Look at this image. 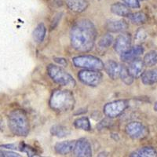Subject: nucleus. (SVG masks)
Wrapping results in <instances>:
<instances>
[{"label":"nucleus","mask_w":157,"mask_h":157,"mask_svg":"<svg viewBox=\"0 0 157 157\" xmlns=\"http://www.w3.org/2000/svg\"><path fill=\"white\" fill-rule=\"evenodd\" d=\"M130 156L133 157H156L157 151L154 147L145 146L131 152Z\"/></svg>","instance_id":"obj_18"},{"label":"nucleus","mask_w":157,"mask_h":157,"mask_svg":"<svg viewBox=\"0 0 157 157\" xmlns=\"http://www.w3.org/2000/svg\"><path fill=\"white\" fill-rule=\"evenodd\" d=\"M0 147H2V148H8V149H16L17 146L13 144H7V145H0Z\"/></svg>","instance_id":"obj_31"},{"label":"nucleus","mask_w":157,"mask_h":157,"mask_svg":"<svg viewBox=\"0 0 157 157\" xmlns=\"http://www.w3.org/2000/svg\"><path fill=\"white\" fill-rule=\"evenodd\" d=\"M142 1H144V0H142Z\"/></svg>","instance_id":"obj_33"},{"label":"nucleus","mask_w":157,"mask_h":157,"mask_svg":"<svg viewBox=\"0 0 157 157\" xmlns=\"http://www.w3.org/2000/svg\"><path fill=\"white\" fill-rule=\"evenodd\" d=\"M154 109L157 112V102L155 104V105H154Z\"/></svg>","instance_id":"obj_32"},{"label":"nucleus","mask_w":157,"mask_h":157,"mask_svg":"<svg viewBox=\"0 0 157 157\" xmlns=\"http://www.w3.org/2000/svg\"><path fill=\"white\" fill-rule=\"evenodd\" d=\"M54 60L56 63H57V64L61 65V66H66L67 64H68L66 60L64 58H62V57H54Z\"/></svg>","instance_id":"obj_30"},{"label":"nucleus","mask_w":157,"mask_h":157,"mask_svg":"<svg viewBox=\"0 0 157 157\" xmlns=\"http://www.w3.org/2000/svg\"><path fill=\"white\" fill-rule=\"evenodd\" d=\"M21 155L13 152L0 150V157H20Z\"/></svg>","instance_id":"obj_29"},{"label":"nucleus","mask_w":157,"mask_h":157,"mask_svg":"<svg viewBox=\"0 0 157 157\" xmlns=\"http://www.w3.org/2000/svg\"><path fill=\"white\" fill-rule=\"evenodd\" d=\"M8 126L13 134L19 137H26L30 130L29 121L25 111L16 109L8 116Z\"/></svg>","instance_id":"obj_2"},{"label":"nucleus","mask_w":157,"mask_h":157,"mask_svg":"<svg viewBox=\"0 0 157 157\" xmlns=\"http://www.w3.org/2000/svg\"><path fill=\"white\" fill-rule=\"evenodd\" d=\"M50 133L53 136H55L59 138H63V137H65L69 135L70 130L66 127L57 124V125H54L51 127Z\"/></svg>","instance_id":"obj_21"},{"label":"nucleus","mask_w":157,"mask_h":157,"mask_svg":"<svg viewBox=\"0 0 157 157\" xmlns=\"http://www.w3.org/2000/svg\"><path fill=\"white\" fill-rule=\"evenodd\" d=\"M72 63L77 68L83 69H104V62L99 57L92 55L76 56L72 58Z\"/></svg>","instance_id":"obj_5"},{"label":"nucleus","mask_w":157,"mask_h":157,"mask_svg":"<svg viewBox=\"0 0 157 157\" xmlns=\"http://www.w3.org/2000/svg\"><path fill=\"white\" fill-rule=\"evenodd\" d=\"M74 126L75 128L80 129V130H85V131H90L91 130V124L90 120L85 116L76 119L74 121Z\"/></svg>","instance_id":"obj_23"},{"label":"nucleus","mask_w":157,"mask_h":157,"mask_svg":"<svg viewBox=\"0 0 157 157\" xmlns=\"http://www.w3.org/2000/svg\"><path fill=\"white\" fill-rule=\"evenodd\" d=\"M96 27L88 19L75 22L70 32V41L72 48L80 53H86L93 49L97 39Z\"/></svg>","instance_id":"obj_1"},{"label":"nucleus","mask_w":157,"mask_h":157,"mask_svg":"<svg viewBox=\"0 0 157 157\" xmlns=\"http://www.w3.org/2000/svg\"><path fill=\"white\" fill-rule=\"evenodd\" d=\"M47 34V28L43 23H39L32 32V37L36 43H42Z\"/></svg>","instance_id":"obj_20"},{"label":"nucleus","mask_w":157,"mask_h":157,"mask_svg":"<svg viewBox=\"0 0 157 157\" xmlns=\"http://www.w3.org/2000/svg\"><path fill=\"white\" fill-rule=\"evenodd\" d=\"M18 148H19L21 152L27 153V155H29V156H35V155H37L38 154L37 152H36V150L34 148H32V147L26 145L25 143H21Z\"/></svg>","instance_id":"obj_27"},{"label":"nucleus","mask_w":157,"mask_h":157,"mask_svg":"<svg viewBox=\"0 0 157 157\" xmlns=\"http://www.w3.org/2000/svg\"><path fill=\"white\" fill-rule=\"evenodd\" d=\"M127 17L134 25H143L146 23L148 20L146 14L143 12H136L134 13H130Z\"/></svg>","instance_id":"obj_22"},{"label":"nucleus","mask_w":157,"mask_h":157,"mask_svg":"<svg viewBox=\"0 0 157 157\" xmlns=\"http://www.w3.org/2000/svg\"><path fill=\"white\" fill-rule=\"evenodd\" d=\"M120 78H121V80L123 81L124 83L127 84V85H130V84H132L134 79V78L132 77V75H130V72L128 71L127 67L123 66V65H122L121 67Z\"/></svg>","instance_id":"obj_25"},{"label":"nucleus","mask_w":157,"mask_h":157,"mask_svg":"<svg viewBox=\"0 0 157 157\" xmlns=\"http://www.w3.org/2000/svg\"><path fill=\"white\" fill-rule=\"evenodd\" d=\"M123 2L128 6L129 8L132 9H139L141 7L139 0H123Z\"/></svg>","instance_id":"obj_28"},{"label":"nucleus","mask_w":157,"mask_h":157,"mask_svg":"<svg viewBox=\"0 0 157 157\" xmlns=\"http://www.w3.org/2000/svg\"><path fill=\"white\" fill-rule=\"evenodd\" d=\"M144 53V48L142 46L137 45L129 48L127 51L121 54V60L124 62H130L136 58H138Z\"/></svg>","instance_id":"obj_12"},{"label":"nucleus","mask_w":157,"mask_h":157,"mask_svg":"<svg viewBox=\"0 0 157 157\" xmlns=\"http://www.w3.org/2000/svg\"><path fill=\"white\" fill-rule=\"evenodd\" d=\"M129 102L127 100H116L109 102L104 106V114L110 119L118 117L128 108Z\"/></svg>","instance_id":"obj_7"},{"label":"nucleus","mask_w":157,"mask_h":157,"mask_svg":"<svg viewBox=\"0 0 157 157\" xmlns=\"http://www.w3.org/2000/svg\"><path fill=\"white\" fill-rule=\"evenodd\" d=\"M111 12L113 14L119 17H128L130 13V8L124 2H115L111 6Z\"/></svg>","instance_id":"obj_17"},{"label":"nucleus","mask_w":157,"mask_h":157,"mask_svg":"<svg viewBox=\"0 0 157 157\" xmlns=\"http://www.w3.org/2000/svg\"><path fill=\"white\" fill-rule=\"evenodd\" d=\"M121 67V64H120L116 61H113V60H108L104 64V69L107 73V75L114 80L120 78Z\"/></svg>","instance_id":"obj_11"},{"label":"nucleus","mask_w":157,"mask_h":157,"mask_svg":"<svg viewBox=\"0 0 157 157\" xmlns=\"http://www.w3.org/2000/svg\"><path fill=\"white\" fill-rule=\"evenodd\" d=\"M64 2L70 10L76 13L84 12L89 6L88 0H64Z\"/></svg>","instance_id":"obj_15"},{"label":"nucleus","mask_w":157,"mask_h":157,"mask_svg":"<svg viewBox=\"0 0 157 157\" xmlns=\"http://www.w3.org/2000/svg\"><path fill=\"white\" fill-rule=\"evenodd\" d=\"M75 98L69 90H56L53 92L50 99V106L53 110L64 113L73 109L75 106Z\"/></svg>","instance_id":"obj_3"},{"label":"nucleus","mask_w":157,"mask_h":157,"mask_svg":"<svg viewBox=\"0 0 157 157\" xmlns=\"http://www.w3.org/2000/svg\"><path fill=\"white\" fill-rule=\"evenodd\" d=\"M78 78L84 85L94 87L101 82L103 75L99 70L83 69L78 71Z\"/></svg>","instance_id":"obj_6"},{"label":"nucleus","mask_w":157,"mask_h":157,"mask_svg":"<svg viewBox=\"0 0 157 157\" xmlns=\"http://www.w3.org/2000/svg\"><path fill=\"white\" fill-rule=\"evenodd\" d=\"M47 74L52 80L63 86L75 87V80L68 71L59 65L50 64L47 68Z\"/></svg>","instance_id":"obj_4"},{"label":"nucleus","mask_w":157,"mask_h":157,"mask_svg":"<svg viewBox=\"0 0 157 157\" xmlns=\"http://www.w3.org/2000/svg\"><path fill=\"white\" fill-rule=\"evenodd\" d=\"M131 47V36L128 33H122L119 35L115 40L114 50L121 55Z\"/></svg>","instance_id":"obj_10"},{"label":"nucleus","mask_w":157,"mask_h":157,"mask_svg":"<svg viewBox=\"0 0 157 157\" xmlns=\"http://www.w3.org/2000/svg\"><path fill=\"white\" fill-rule=\"evenodd\" d=\"M114 42L113 36L111 34H106L102 36L98 42V47L101 49H107Z\"/></svg>","instance_id":"obj_26"},{"label":"nucleus","mask_w":157,"mask_h":157,"mask_svg":"<svg viewBox=\"0 0 157 157\" xmlns=\"http://www.w3.org/2000/svg\"><path fill=\"white\" fill-rule=\"evenodd\" d=\"M75 141H65L57 142L54 145V150L56 153L59 155H67L73 152Z\"/></svg>","instance_id":"obj_16"},{"label":"nucleus","mask_w":157,"mask_h":157,"mask_svg":"<svg viewBox=\"0 0 157 157\" xmlns=\"http://www.w3.org/2000/svg\"><path fill=\"white\" fill-rule=\"evenodd\" d=\"M126 133L133 139H141L148 135V130L140 122H131L126 126Z\"/></svg>","instance_id":"obj_8"},{"label":"nucleus","mask_w":157,"mask_h":157,"mask_svg":"<svg viewBox=\"0 0 157 157\" xmlns=\"http://www.w3.org/2000/svg\"><path fill=\"white\" fill-rule=\"evenodd\" d=\"M73 153L75 156L90 157L92 156V147L90 141L86 138H79L75 141V145L73 149Z\"/></svg>","instance_id":"obj_9"},{"label":"nucleus","mask_w":157,"mask_h":157,"mask_svg":"<svg viewBox=\"0 0 157 157\" xmlns=\"http://www.w3.org/2000/svg\"><path fill=\"white\" fill-rule=\"evenodd\" d=\"M145 64L143 63V61L141 59L136 58L130 62H129V65L127 67L128 71L130 74L132 75L134 78H139L143 73L144 69H145Z\"/></svg>","instance_id":"obj_13"},{"label":"nucleus","mask_w":157,"mask_h":157,"mask_svg":"<svg viewBox=\"0 0 157 157\" xmlns=\"http://www.w3.org/2000/svg\"><path fill=\"white\" fill-rule=\"evenodd\" d=\"M105 28L109 32L113 33L123 32L128 29V24L124 20H110L106 22Z\"/></svg>","instance_id":"obj_14"},{"label":"nucleus","mask_w":157,"mask_h":157,"mask_svg":"<svg viewBox=\"0 0 157 157\" xmlns=\"http://www.w3.org/2000/svg\"><path fill=\"white\" fill-rule=\"evenodd\" d=\"M141 82L146 86H152L157 82V68L144 71L141 75Z\"/></svg>","instance_id":"obj_19"},{"label":"nucleus","mask_w":157,"mask_h":157,"mask_svg":"<svg viewBox=\"0 0 157 157\" xmlns=\"http://www.w3.org/2000/svg\"><path fill=\"white\" fill-rule=\"evenodd\" d=\"M143 63L146 67H153L157 64V52L155 50L148 52L143 58Z\"/></svg>","instance_id":"obj_24"}]
</instances>
